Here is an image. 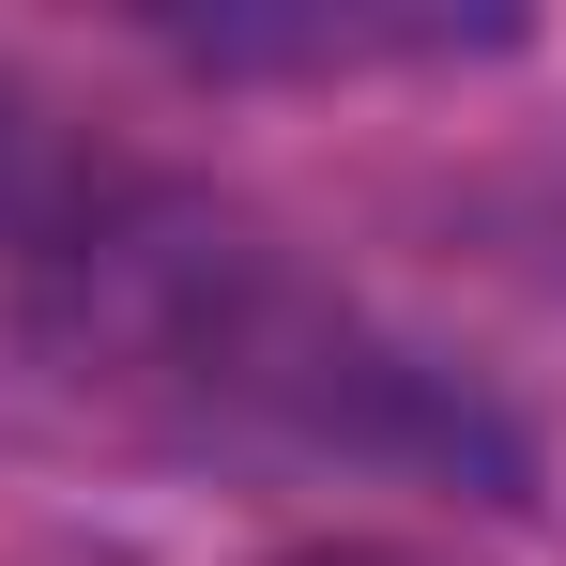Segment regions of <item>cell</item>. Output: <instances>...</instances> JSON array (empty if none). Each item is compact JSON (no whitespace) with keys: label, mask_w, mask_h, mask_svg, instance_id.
Returning a JSON list of instances; mask_svg holds the SVG:
<instances>
[{"label":"cell","mask_w":566,"mask_h":566,"mask_svg":"<svg viewBox=\"0 0 566 566\" xmlns=\"http://www.w3.org/2000/svg\"><path fill=\"white\" fill-rule=\"evenodd\" d=\"M0 322L31 368H62L77 398L169 429L199 460L521 490V444L429 353H398L353 291H322L230 199L62 138L46 107H0Z\"/></svg>","instance_id":"6da1fadb"},{"label":"cell","mask_w":566,"mask_h":566,"mask_svg":"<svg viewBox=\"0 0 566 566\" xmlns=\"http://www.w3.org/2000/svg\"><path fill=\"white\" fill-rule=\"evenodd\" d=\"M154 46L199 62V77H337V62H460V46H505L490 15H154Z\"/></svg>","instance_id":"7a4b0ae2"},{"label":"cell","mask_w":566,"mask_h":566,"mask_svg":"<svg viewBox=\"0 0 566 566\" xmlns=\"http://www.w3.org/2000/svg\"><path fill=\"white\" fill-rule=\"evenodd\" d=\"M276 566H460V552H413V536H306V552Z\"/></svg>","instance_id":"3957f363"}]
</instances>
